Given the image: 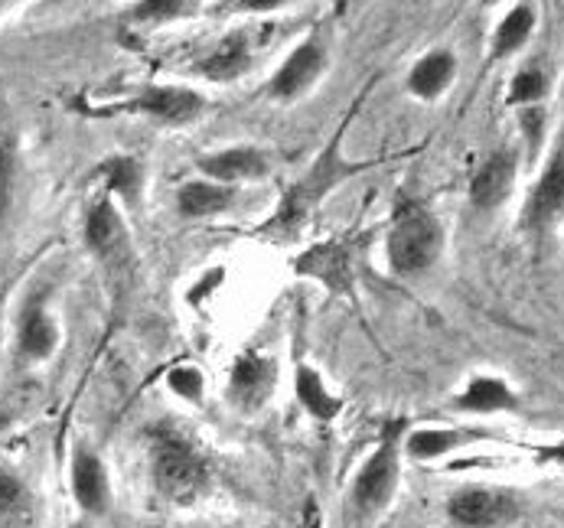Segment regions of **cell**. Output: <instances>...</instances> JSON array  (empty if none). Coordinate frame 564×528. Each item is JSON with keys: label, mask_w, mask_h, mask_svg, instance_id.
<instances>
[{"label": "cell", "mask_w": 564, "mask_h": 528, "mask_svg": "<svg viewBox=\"0 0 564 528\" xmlns=\"http://www.w3.org/2000/svg\"><path fill=\"white\" fill-rule=\"evenodd\" d=\"M454 405L460 411H470V414H492V411H516L519 398L502 378L477 376L470 378V385L457 395Z\"/></svg>", "instance_id": "13"}, {"label": "cell", "mask_w": 564, "mask_h": 528, "mask_svg": "<svg viewBox=\"0 0 564 528\" xmlns=\"http://www.w3.org/2000/svg\"><path fill=\"white\" fill-rule=\"evenodd\" d=\"M356 238L321 241L297 258V274L317 278L333 294H352V265H356Z\"/></svg>", "instance_id": "6"}, {"label": "cell", "mask_w": 564, "mask_h": 528, "mask_svg": "<svg viewBox=\"0 0 564 528\" xmlns=\"http://www.w3.org/2000/svg\"><path fill=\"white\" fill-rule=\"evenodd\" d=\"M170 388L186 401H199L203 398V376H199V369H173Z\"/></svg>", "instance_id": "25"}, {"label": "cell", "mask_w": 564, "mask_h": 528, "mask_svg": "<svg viewBox=\"0 0 564 528\" xmlns=\"http://www.w3.org/2000/svg\"><path fill=\"white\" fill-rule=\"evenodd\" d=\"M229 203H232V190L216 186V183H189V186H183L180 196H176L180 213H183V216H193V219L216 216V213H223Z\"/></svg>", "instance_id": "17"}, {"label": "cell", "mask_w": 564, "mask_h": 528, "mask_svg": "<svg viewBox=\"0 0 564 528\" xmlns=\"http://www.w3.org/2000/svg\"><path fill=\"white\" fill-rule=\"evenodd\" d=\"M564 219V134L549 157L529 203H525V226L532 231H545Z\"/></svg>", "instance_id": "7"}, {"label": "cell", "mask_w": 564, "mask_h": 528, "mask_svg": "<svg viewBox=\"0 0 564 528\" xmlns=\"http://www.w3.org/2000/svg\"><path fill=\"white\" fill-rule=\"evenodd\" d=\"M454 73H457L454 53L437 50V53H427L424 60L414 63V69H411V76H408V88H411L417 98H437V95L447 88V82L454 78Z\"/></svg>", "instance_id": "15"}, {"label": "cell", "mask_w": 564, "mask_h": 528, "mask_svg": "<svg viewBox=\"0 0 564 528\" xmlns=\"http://www.w3.org/2000/svg\"><path fill=\"white\" fill-rule=\"evenodd\" d=\"M128 108L131 111H148V115L170 121V125H180V121H189V118L199 115L203 98L196 91H186V88H176V85H154L144 95H138Z\"/></svg>", "instance_id": "12"}, {"label": "cell", "mask_w": 564, "mask_h": 528, "mask_svg": "<svg viewBox=\"0 0 564 528\" xmlns=\"http://www.w3.org/2000/svg\"><path fill=\"white\" fill-rule=\"evenodd\" d=\"M545 88H549L545 73L539 66H529V69L516 73V78H512V85H509V105H529V108H535L542 101Z\"/></svg>", "instance_id": "24"}, {"label": "cell", "mask_w": 564, "mask_h": 528, "mask_svg": "<svg viewBox=\"0 0 564 528\" xmlns=\"http://www.w3.org/2000/svg\"><path fill=\"white\" fill-rule=\"evenodd\" d=\"M441 251V226L437 219L417 206V203H402L395 226L389 235V261L399 274H417L434 265Z\"/></svg>", "instance_id": "3"}, {"label": "cell", "mask_w": 564, "mask_h": 528, "mask_svg": "<svg viewBox=\"0 0 564 528\" xmlns=\"http://www.w3.org/2000/svg\"><path fill=\"white\" fill-rule=\"evenodd\" d=\"M151 476L163 499L186 506L206 486V463L193 451L189 441H183L173 431H161L154 434V444H151Z\"/></svg>", "instance_id": "1"}, {"label": "cell", "mask_w": 564, "mask_h": 528, "mask_svg": "<svg viewBox=\"0 0 564 528\" xmlns=\"http://www.w3.org/2000/svg\"><path fill=\"white\" fill-rule=\"evenodd\" d=\"M402 431L404 421H392L382 431V441L376 444L372 456L362 463L352 483V503L359 513H379L389 506L399 486V470H402Z\"/></svg>", "instance_id": "2"}, {"label": "cell", "mask_w": 564, "mask_h": 528, "mask_svg": "<svg viewBox=\"0 0 564 528\" xmlns=\"http://www.w3.org/2000/svg\"><path fill=\"white\" fill-rule=\"evenodd\" d=\"M297 401L317 418V421H333L336 414H339V398H333L329 391H326V385H323V378L314 373V369H307V366H301L297 369Z\"/></svg>", "instance_id": "20"}, {"label": "cell", "mask_w": 564, "mask_h": 528, "mask_svg": "<svg viewBox=\"0 0 564 528\" xmlns=\"http://www.w3.org/2000/svg\"><path fill=\"white\" fill-rule=\"evenodd\" d=\"M362 166H369V163H346V160H339V134H336V138L329 141V148L323 151L321 160L311 166V173H307L301 183L291 186V193L284 196V203H281V209H278V216H274L271 226H301L304 216L321 203L323 196H326L343 176H349V173H356V170H362Z\"/></svg>", "instance_id": "4"}, {"label": "cell", "mask_w": 564, "mask_h": 528, "mask_svg": "<svg viewBox=\"0 0 564 528\" xmlns=\"http://www.w3.org/2000/svg\"><path fill=\"white\" fill-rule=\"evenodd\" d=\"M245 69H248V43H245V36H239V33L229 36V40H223L219 50L203 60V73L209 78H216V82L242 76Z\"/></svg>", "instance_id": "21"}, {"label": "cell", "mask_w": 564, "mask_h": 528, "mask_svg": "<svg viewBox=\"0 0 564 528\" xmlns=\"http://www.w3.org/2000/svg\"><path fill=\"white\" fill-rule=\"evenodd\" d=\"M447 513L464 528H502L519 516V499L506 489L492 486H467L451 496Z\"/></svg>", "instance_id": "5"}, {"label": "cell", "mask_w": 564, "mask_h": 528, "mask_svg": "<svg viewBox=\"0 0 564 528\" xmlns=\"http://www.w3.org/2000/svg\"><path fill=\"white\" fill-rule=\"evenodd\" d=\"M85 241L91 251L98 255H108L115 251V245L121 241V223H118V213L111 206V200H98L88 213V223H85Z\"/></svg>", "instance_id": "19"}, {"label": "cell", "mask_w": 564, "mask_h": 528, "mask_svg": "<svg viewBox=\"0 0 564 528\" xmlns=\"http://www.w3.org/2000/svg\"><path fill=\"white\" fill-rule=\"evenodd\" d=\"M274 381H278V369L271 359H264L258 353H245L239 356L232 378H229V398L242 411H258L271 398Z\"/></svg>", "instance_id": "8"}, {"label": "cell", "mask_w": 564, "mask_h": 528, "mask_svg": "<svg viewBox=\"0 0 564 528\" xmlns=\"http://www.w3.org/2000/svg\"><path fill=\"white\" fill-rule=\"evenodd\" d=\"M193 10V3H176V0H158V3H141L138 7V17L141 20H170V17H180Z\"/></svg>", "instance_id": "26"}, {"label": "cell", "mask_w": 564, "mask_h": 528, "mask_svg": "<svg viewBox=\"0 0 564 528\" xmlns=\"http://www.w3.org/2000/svg\"><path fill=\"white\" fill-rule=\"evenodd\" d=\"M542 125H545V115H542V108H529V111L522 115V128H525V138H529V144H539V141H542Z\"/></svg>", "instance_id": "27"}, {"label": "cell", "mask_w": 564, "mask_h": 528, "mask_svg": "<svg viewBox=\"0 0 564 528\" xmlns=\"http://www.w3.org/2000/svg\"><path fill=\"white\" fill-rule=\"evenodd\" d=\"M101 173L108 176V190H115L121 200L134 203L141 190V166L131 157H115L101 163Z\"/></svg>", "instance_id": "23"}, {"label": "cell", "mask_w": 564, "mask_h": 528, "mask_svg": "<svg viewBox=\"0 0 564 528\" xmlns=\"http://www.w3.org/2000/svg\"><path fill=\"white\" fill-rule=\"evenodd\" d=\"M69 479H73V496H76L82 513L101 516L108 509L111 486H108V473H105V466H101V460L95 453L76 451Z\"/></svg>", "instance_id": "9"}, {"label": "cell", "mask_w": 564, "mask_h": 528, "mask_svg": "<svg viewBox=\"0 0 564 528\" xmlns=\"http://www.w3.org/2000/svg\"><path fill=\"white\" fill-rule=\"evenodd\" d=\"M516 183V153L496 151L486 157V163L477 170L470 183V203L477 209H496Z\"/></svg>", "instance_id": "10"}, {"label": "cell", "mask_w": 564, "mask_h": 528, "mask_svg": "<svg viewBox=\"0 0 564 528\" xmlns=\"http://www.w3.org/2000/svg\"><path fill=\"white\" fill-rule=\"evenodd\" d=\"M467 438L460 431H451V428H421V431H411L408 441H404V453L414 456V460H437L444 453H451L457 444H464Z\"/></svg>", "instance_id": "22"}, {"label": "cell", "mask_w": 564, "mask_h": 528, "mask_svg": "<svg viewBox=\"0 0 564 528\" xmlns=\"http://www.w3.org/2000/svg\"><path fill=\"white\" fill-rule=\"evenodd\" d=\"M56 343H59V333H56L53 320L43 313V306H30L20 323V349L30 359H46L56 349Z\"/></svg>", "instance_id": "16"}, {"label": "cell", "mask_w": 564, "mask_h": 528, "mask_svg": "<svg viewBox=\"0 0 564 528\" xmlns=\"http://www.w3.org/2000/svg\"><path fill=\"white\" fill-rule=\"evenodd\" d=\"M323 66H326L323 46L317 40H307L304 46H297V50L288 56V63L281 66V73L271 82V91H274L278 98H294V95L307 91V88L321 78Z\"/></svg>", "instance_id": "11"}, {"label": "cell", "mask_w": 564, "mask_h": 528, "mask_svg": "<svg viewBox=\"0 0 564 528\" xmlns=\"http://www.w3.org/2000/svg\"><path fill=\"white\" fill-rule=\"evenodd\" d=\"M199 166H203V173H209L216 180H254L268 170V160L254 148H232V151L203 157Z\"/></svg>", "instance_id": "14"}, {"label": "cell", "mask_w": 564, "mask_h": 528, "mask_svg": "<svg viewBox=\"0 0 564 528\" xmlns=\"http://www.w3.org/2000/svg\"><path fill=\"white\" fill-rule=\"evenodd\" d=\"M535 30V10L529 3H519L506 13V20L496 26V43H492V60L512 56Z\"/></svg>", "instance_id": "18"}]
</instances>
